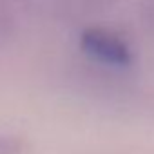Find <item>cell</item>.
Segmentation results:
<instances>
[{
	"mask_svg": "<svg viewBox=\"0 0 154 154\" xmlns=\"http://www.w3.org/2000/svg\"><path fill=\"white\" fill-rule=\"evenodd\" d=\"M82 49L89 58L107 67L123 69V67H129L132 62L131 49L127 47V44L120 36L105 29L85 31L82 36Z\"/></svg>",
	"mask_w": 154,
	"mask_h": 154,
	"instance_id": "1",
	"label": "cell"
},
{
	"mask_svg": "<svg viewBox=\"0 0 154 154\" xmlns=\"http://www.w3.org/2000/svg\"><path fill=\"white\" fill-rule=\"evenodd\" d=\"M11 150H13V143L4 140V138H0V154H8Z\"/></svg>",
	"mask_w": 154,
	"mask_h": 154,
	"instance_id": "2",
	"label": "cell"
}]
</instances>
